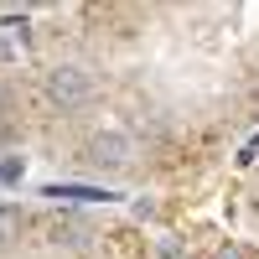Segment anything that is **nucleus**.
I'll return each instance as SVG.
<instances>
[{
  "mask_svg": "<svg viewBox=\"0 0 259 259\" xmlns=\"http://www.w3.org/2000/svg\"><path fill=\"white\" fill-rule=\"evenodd\" d=\"M21 177V161H0V182H16Z\"/></svg>",
  "mask_w": 259,
  "mask_h": 259,
  "instance_id": "obj_5",
  "label": "nucleus"
},
{
  "mask_svg": "<svg viewBox=\"0 0 259 259\" xmlns=\"http://www.w3.org/2000/svg\"><path fill=\"white\" fill-rule=\"evenodd\" d=\"M21 228H26V218H21V207H0V244L21 239Z\"/></svg>",
  "mask_w": 259,
  "mask_h": 259,
  "instance_id": "obj_3",
  "label": "nucleus"
},
{
  "mask_svg": "<svg viewBox=\"0 0 259 259\" xmlns=\"http://www.w3.org/2000/svg\"><path fill=\"white\" fill-rule=\"evenodd\" d=\"M47 99L62 104V109H83V104L94 99V73L78 68V62H57L47 73Z\"/></svg>",
  "mask_w": 259,
  "mask_h": 259,
  "instance_id": "obj_1",
  "label": "nucleus"
},
{
  "mask_svg": "<svg viewBox=\"0 0 259 259\" xmlns=\"http://www.w3.org/2000/svg\"><path fill=\"white\" fill-rule=\"evenodd\" d=\"M11 135H16V130H11V119L0 114V145H11Z\"/></svg>",
  "mask_w": 259,
  "mask_h": 259,
  "instance_id": "obj_7",
  "label": "nucleus"
},
{
  "mask_svg": "<svg viewBox=\"0 0 259 259\" xmlns=\"http://www.w3.org/2000/svg\"><path fill=\"white\" fill-rule=\"evenodd\" d=\"M6 57H16V41H11V36H0V62H6Z\"/></svg>",
  "mask_w": 259,
  "mask_h": 259,
  "instance_id": "obj_8",
  "label": "nucleus"
},
{
  "mask_svg": "<svg viewBox=\"0 0 259 259\" xmlns=\"http://www.w3.org/2000/svg\"><path fill=\"white\" fill-rule=\"evenodd\" d=\"M212 259H249V254H244V249H233V244H223V249L212 254Z\"/></svg>",
  "mask_w": 259,
  "mask_h": 259,
  "instance_id": "obj_6",
  "label": "nucleus"
},
{
  "mask_svg": "<svg viewBox=\"0 0 259 259\" xmlns=\"http://www.w3.org/2000/svg\"><path fill=\"white\" fill-rule=\"evenodd\" d=\"M0 109H6V89H0Z\"/></svg>",
  "mask_w": 259,
  "mask_h": 259,
  "instance_id": "obj_9",
  "label": "nucleus"
},
{
  "mask_svg": "<svg viewBox=\"0 0 259 259\" xmlns=\"http://www.w3.org/2000/svg\"><path fill=\"white\" fill-rule=\"evenodd\" d=\"M47 197H109V192H99V187H47Z\"/></svg>",
  "mask_w": 259,
  "mask_h": 259,
  "instance_id": "obj_4",
  "label": "nucleus"
},
{
  "mask_svg": "<svg viewBox=\"0 0 259 259\" xmlns=\"http://www.w3.org/2000/svg\"><path fill=\"white\" fill-rule=\"evenodd\" d=\"M130 135H119V130H104V135H94L89 140V166H99V171H119V166H130Z\"/></svg>",
  "mask_w": 259,
  "mask_h": 259,
  "instance_id": "obj_2",
  "label": "nucleus"
}]
</instances>
